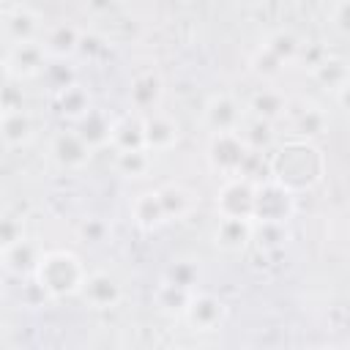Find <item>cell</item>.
I'll list each match as a JSON object with an SVG mask.
<instances>
[{
  "instance_id": "cell-6",
  "label": "cell",
  "mask_w": 350,
  "mask_h": 350,
  "mask_svg": "<svg viewBox=\"0 0 350 350\" xmlns=\"http://www.w3.org/2000/svg\"><path fill=\"white\" fill-rule=\"evenodd\" d=\"M205 123L213 129V134L216 131H241L243 109L230 93L211 96V101L205 104Z\"/></svg>"
},
{
  "instance_id": "cell-33",
  "label": "cell",
  "mask_w": 350,
  "mask_h": 350,
  "mask_svg": "<svg viewBox=\"0 0 350 350\" xmlns=\"http://www.w3.org/2000/svg\"><path fill=\"white\" fill-rule=\"evenodd\" d=\"M167 282L191 290V284L197 282V265H191V262H186V260H183V262H175V265L167 271Z\"/></svg>"
},
{
  "instance_id": "cell-22",
  "label": "cell",
  "mask_w": 350,
  "mask_h": 350,
  "mask_svg": "<svg viewBox=\"0 0 350 350\" xmlns=\"http://www.w3.org/2000/svg\"><path fill=\"white\" fill-rule=\"evenodd\" d=\"M115 167H118V172H123L129 178H142L150 170V150L148 148H126V150H118Z\"/></svg>"
},
{
  "instance_id": "cell-8",
  "label": "cell",
  "mask_w": 350,
  "mask_h": 350,
  "mask_svg": "<svg viewBox=\"0 0 350 350\" xmlns=\"http://www.w3.org/2000/svg\"><path fill=\"white\" fill-rule=\"evenodd\" d=\"M5 66L16 77H33V74L44 71V66H46V49L38 41H19V44L11 46Z\"/></svg>"
},
{
  "instance_id": "cell-12",
  "label": "cell",
  "mask_w": 350,
  "mask_h": 350,
  "mask_svg": "<svg viewBox=\"0 0 350 350\" xmlns=\"http://www.w3.org/2000/svg\"><path fill=\"white\" fill-rule=\"evenodd\" d=\"M216 246L227 252H238L252 241V219H238V216H221L216 224Z\"/></svg>"
},
{
  "instance_id": "cell-7",
  "label": "cell",
  "mask_w": 350,
  "mask_h": 350,
  "mask_svg": "<svg viewBox=\"0 0 350 350\" xmlns=\"http://www.w3.org/2000/svg\"><path fill=\"white\" fill-rule=\"evenodd\" d=\"M79 293L85 295V301L93 309H109L120 301V284L115 276H109L107 271H93L85 273V282L79 287Z\"/></svg>"
},
{
  "instance_id": "cell-13",
  "label": "cell",
  "mask_w": 350,
  "mask_h": 350,
  "mask_svg": "<svg viewBox=\"0 0 350 350\" xmlns=\"http://www.w3.org/2000/svg\"><path fill=\"white\" fill-rule=\"evenodd\" d=\"M129 98H131L134 109H139V112H153V107H156L159 98H161V79H159V74L145 71V74L134 77L131 90H129Z\"/></svg>"
},
{
  "instance_id": "cell-3",
  "label": "cell",
  "mask_w": 350,
  "mask_h": 350,
  "mask_svg": "<svg viewBox=\"0 0 350 350\" xmlns=\"http://www.w3.org/2000/svg\"><path fill=\"white\" fill-rule=\"evenodd\" d=\"M293 191L279 186L276 180L271 183H254V200H252V219L257 221H287L293 216Z\"/></svg>"
},
{
  "instance_id": "cell-19",
  "label": "cell",
  "mask_w": 350,
  "mask_h": 350,
  "mask_svg": "<svg viewBox=\"0 0 350 350\" xmlns=\"http://www.w3.org/2000/svg\"><path fill=\"white\" fill-rule=\"evenodd\" d=\"M131 213H134L137 224H139V227H145V230H153V227H159L161 221H167V219H164V211H161V202H159V194H156V191H142V194L134 200Z\"/></svg>"
},
{
  "instance_id": "cell-37",
  "label": "cell",
  "mask_w": 350,
  "mask_h": 350,
  "mask_svg": "<svg viewBox=\"0 0 350 350\" xmlns=\"http://www.w3.org/2000/svg\"><path fill=\"white\" fill-rule=\"evenodd\" d=\"M334 27L339 36L347 33V0H339L336 3V11H334Z\"/></svg>"
},
{
  "instance_id": "cell-9",
  "label": "cell",
  "mask_w": 350,
  "mask_h": 350,
  "mask_svg": "<svg viewBox=\"0 0 350 350\" xmlns=\"http://www.w3.org/2000/svg\"><path fill=\"white\" fill-rule=\"evenodd\" d=\"M175 142H178V123L175 120H170L167 115H159V112L142 118V145L150 153L170 150Z\"/></svg>"
},
{
  "instance_id": "cell-23",
  "label": "cell",
  "mask_w": 350,
  "mask_h": 350,
  "mask_svg": "<svg viewBox=\"0 0 350 350\" xmlns=\"http://www.w3.org/2000/svg\"><path fill=\"white\" fill-rule=\"evenodd\" d=\"M314 77L328 88V90H336L342 85H347V63L342 57H331V55H323V60L317 66H312Z\"/></svg>"
},
{
  "instance_id": "cell-17",
  "label": "cell",
  "mask_w": 350,
  "mask_h": 350,
  "mask_svg": "<svg viewBox=\"0 0 350 350\" xmlns=\"http://www.w3.org/2000/svg\"><path fill=\"white\" fill-rule=\"evenodd\" d=\"M79 30L74 27V25H55V27H49V33H46V38H44V49H46V55H52V57H66V55H71V52H77V44H79Z\"/></svg>"
},
{
  "instance_id": "cell-20",
  "label": "cell",
  "mask_w": 350,
  "mask_h": 350,
  "mask_svg": "<svg viewBox=\"0 0 350 350\" xmlns=\"http://www.w3.org/2000/svg\"><path fill=\"white\" fill-rule=\"evenodd\" d=\"M159 202H161V211H164V219H180L191 211V194L183 189V186H161L159 191Z\"/></svg>"
},
{
  "instance_id": "cell-2",
  "label": "cell",
  "mask_w": 350,
  "mask_h": 350,
  "mask_svg": "<svg viewBox=\"0 0 350 350\" xmlns=\"http://www.w3.org/2000/svg\"><path fill=\"white\" fill-rule=\"evenodd\" d=\"M36 282L46 290V295L52 298H63L71 293H79L82 282H85V268L79 262L77 254L71 252H46L41 254L38 265H36Z\"/></svg>"
},
{
  "instance_id": "cell-27",
  "label": "cell",
  "mask_w": 350,
  "mask_h": 350,
  "mask_svg": "<svg viewBox=\"0 0 350 350\" xmlns=\"http://www.w3.org/2000/svg\"><path fill=\"white\" fill-rule=\"evenodd\" d=\"M189 298H191V290L178 287V284H172V282H164V284L159 287V295H156L159 306L167 309V312H183L186 304H189Z\"/></svg>"
},
{
  "instance_id": "cell-11",
  "label": "cell",
  "mask_w": 350,
  "mask_h": 350,
  "mask_svg": "<svg viewBox=\"0 0 350 350\" xmlns=\"http://www.w3.org/2000/svg\"><path fill=\"white\" fill-rule=\"evenodd\" d=\"M52 156L60 167H82L90 156V145L77 131H60L52 139Z\"/></svg>"
},
{
  "instance_id": "cell-32",
  "label": "cell",
  "mask_w": 350,
  "mask_h": 350,
  "mask_svg": "<svg viewBox=\"0 0 350 350\" xmlns=\"http://www.w3.org/2000/svg\"><path fill=\"white\" fill-rule=\"evenodd\" d=\"M16 241H22V221L16 216L3 213L0 216V249L5 252L8 246H14Z\"/></svg>"
},
{
  "instance_id": "cell-18",
  "label": "cell",
  "mask_w": 350,
  "mask_h": 350,
  "mask_svg": "<svg viewBox=\"0 0 350 350\" xmlns=\"http://www.w3.org/2000/svg\"><path fill=\"white\" fill-rule=\"evenodd\" d=\"M38 16L27 8H14L8 16H5V33L11 36L14 44L19 41H36V33H38Z\"/></svg>"
},
{
  "instance_id": "cell-36",
  "label": "cell",
  "mask_w": 350,
  "mask_h": 350,
  "mask_svg": "<svg viewBox=\"0 0 350 350\" xmlns=\"http://www.w3.org/2000/svg\"><path fill=\"white\" fill-rule=\"evenodd\" d=\"M107 232H109V227H107V221H101V219H88V221H82V227H79V235H82L88 243H101V241L107 238Z\"/></svg>"
},
{
  "instance_id": "cell-10",
  "label": "cell",
  "mask_w": 350,
  "mask_h": 350,
  "mask_svg": "<svg viewBox=\"0 0 350 350\" xmlns=\"http://www.w3.org/2000/svg\"><path fill=\"white\" fill-rule=\"evenodd\" d=\"M183 312H186V317H189V323H191L194 328H200V331H213V328L221 323V317H224V304H221L216 295L202 293V295H191Z\"/></svg>"
},
{
  "instance_id": "cell-26",
  "label": "cell",
  "mask_w": 350,
  "mask_h": 350,
  "mask_svg": "<svg viewBox=\"0 0 350 350\" xmlns=\"http://www.w3.org/2000/svg\"><path fill=\"white\" fill-rule=\"evenodd\" d=\"M252 241L262 249H279L284 243V221H257L252 224Z\"/></svg>"
},
{
  "instance_id": "cell-24",
  "label": "cell",
  "mask_w": 350,
  "mask_h": 350,
  "mask_svg": "<svg viewBox=\"0 0 350 350\" xmlns=\"http://www.w3.org/2000/svg\"><path fill=\"white\" fill-rule=\"evenodd\" d=\"M109 142H115L118 150H126V148H145V145H142V120H139V118H123L120 123L112 126Z\"/></svg>"
},
{
  "instance_id": "cell-35",
  "label": "cell",
  "mask_w": 350,
  "mask_h": 350,
  "mask_svg": "<svg viewBox=\"0 0 350 350\" xmlns=\"http://www.w3.org/2000/svg\"><path fill=\"white\" fill-rule=\"evenodd\" d=\"M252 63H254V71H257V74H262V77H276V74L282 71V60H279L273 52H268L265 46L254 55V60H252Z\"/></svg>"
},
{
  "instance_id": "cell-28",
  "label": "cell",
  "mask_w": 350,
  "mask_h": 350,
  "mask_svg": "<svg viewBox=\"0 0 350 350\" xmlns=\"http://www.w3.org/2000/svg\"><path fill=\"white\" fill-rule=\"evenodd\" d=\"M295 129H298V134H304V137H317V134H323V129H325V115H323L317 107L304 104L301 112L295 115Z\"/></svg>"
},
{
  "instance_id": "cell-1",
  "label": "cell",
  "mask_w": 350,
  "mask_h": 350,
  "mask_svg": "<svg viewBox=\"0 0 350 350\" xmlns=\"http://www.w3.org/2000/svg\"><path fill=\"white\" fill-rule=\"evenodd\" d=\"M271 175L287 191L306 189V186L320 180V175H323V156H320L317 148H312L306 142H290V145H284L273 156Z\"/></svg>"
},
{
  "instance_id": "cell-34",
  "label": "cell",
  "mask_w": 350,
  "mask_h": 350,
  "mask_svg": "<svg viewBox=\"0 0 350 350\" xmlns=\"http://www.w3.org/2000/svg\"><path fill=\"white\" fill-rule=\"evenodd\" d=\"M11 109H25V93L14 82H5L0 85V112H11Z\"/></svg>"
},
{
  "instance_id": "cell-38",
  "label": "cell",
  "mask_w": 350,
  "mask_h": 350,
  "mask_svg": "<svg viewBox=\"0 0 350 350\" xmlns=\"http://www.w3.org/2000/svg\"><path fill=\"white\" fill-rule=\"evenodd\" d=\"M88 8L96 14H109L115 8V0H88Z\"/></svg>"
},
{
  "instance_id": "cell-14",
  "label": "cell",
  "mask_w": 350,
  "mask_h": 350,
  "mask_svg": "<svg viewBox=\"0 0 350 350\" xmlns=\"http://www.w3.org/2000/svg\"><path fill=\"white\" fill-rule=\"evenodd\" d=\"M33 137V120L25 109H11V112H0V139L11 148L25 145Z\"/></svg>"
},
{
  "instance_id": "cell-5",
  "label": "cell",
  "mask_w": 350,
  "mask_h": 350,
  "mask_svg": "<svg viewBox=\"0 0 350 350\" xmlns=\"http://www.w3.org/2000/svg\"><path fill=\"white\" fill-rule=\"evenodd\" d=\"M252 200H254V183L249 178L232 175L221 194H219V213L221 216H238V219H252Z\"/></svg>"
},
{
  "instance_id": "cell-4",
  "label": "cell",
  "mask_w": 350,
  "mask_h": 350,
  "mask_svg": "<svg viewBox=\"0 0 350 350\" xmlns=\"http://www.w3.org/2000/svg\"><path fill=\"white\" fill-rule=\"evenodd\" d=\"M249 148L246 142L241 139L238 131H216L211 145H208V159H211V167L219 170L221 175H238L243 159H246Z\"/></svg>"
},
{
  "instance_id": "cell-29",
  "label": "cell",
  "mask_w": 350,
  "mask_h": 350,
  "mask_svg": "<svg viewBox=\"0 0 350 350\" xmlns=\"http://www.w3.org/2000/svg\"><path fill=\"white\" fill-rule=\"evenodd\" d=\"M241 134V139L246 142V148L249 150H262V148H268V142H271V137H273V131H271V123L268 120H260V118H254L249 126H243V131H238Z\"/></svg>"
},
{
  "instance_id": "cell-30",
  "label": "cell",
  "mask_w": 350,
  "mask_h": 350,
  "mask_svg": "<svg viewBox=\"0 0 350 350\" xmlns=\"http://www.w3.org/2000/svg\"><path fill=\"white\" fill-rule=\"evenodd\" d=\"M265 49H268V52H273V55L284 63V60H290V57H295V55H298L301 44H298V38H295L290 30H279V33H273V36L268 38Z\"/></svg>"
},
{
  "instance_id": "cell-21",
  "label": "cell",
  "mask_w": 350,
  "mask_h": 350,
  "mask_svg": "<svg viewBox=\"0 0 350 350\" xmlns=\"http://www.w3.org/2000/svg\"><path fill=\"white\" fill-rule=\"evenodd\" d=\"M38 260H41L38 246H36V243H30V241H25V238L5 249V265H8V271H14V273L36 271Z\"/></svg>"
},
{
  "instance_id": "cell-31",
  "label": "cell",
  "mask_w": 350,
  "mask_h": 350,
  "mask_svg": "<svg viewBox=\"0 0 350 350\" xmlns=\"http://www.w3.org/2000/svg\"><path fill=\"white\" fill-rule=\"evenodd\" d=\"M44 77H46V82H49L55 90H63V88H68V85L74 82V71L63 63V57H55L52 63H46V66H44Z\"/></svg>"
},
{
  "instance_id": "cell-16",
  "label": "cell",
  "mask_w": 350,
  "mask_h": 350,
  "mask_svg": "<svg viewBox=\"0 0 350 350\" xmlns=\"http://www.w3.org/2000/svg\"><path fill=\"white\" fill-rule=\"evenodd\" d=\"M109 131H112V123H109L107 115L98 112V109H88L82 118H77V134H79L90 148H98V145L109 142Z\"/></svg>"
},
{
  "instance_id": "cell-25",
  "label": "cell",
  "mask_w": 350,
  "mask_h": 350,
  "mask_svg": "<svg viewBox=\"0 0 350 350\" xmlns=\"http://www.w3.org/2000/svg\"><path fill=\"white\" fill-rule=\"evenodd\" d=\"M57 101H60V112L68 115V118H74V120L82 118L90 109V98H88V93L77 82H71L68 88L57 90Z\"/></svg>"
},
{
  "instance_id": "cell-15",
  "label": "cell",
  "mask_w": 350,
  "mask_h": 350,
  "mask_svg": "<svg viewBox=\"0 0 350 350\" xmlns=\"http://www.w3.org/2000/svg\"><path fill=\"white\" fill-rule=\"evenodd\" d=\"M249 109H252L254 118L273 123L276 118H282V115L287 112V98H284L279 90H273V88H260V90L252 96Z\"/></svg>"
}]
</instances>
